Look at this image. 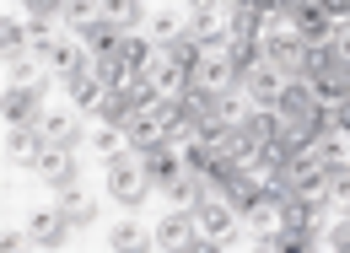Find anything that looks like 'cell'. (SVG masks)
<instances>
[{
  "instance_id": "cell-1",
  "label": "cell",
  "mask_w": 350,
  "mask_h": 253,
  "mask_svg": "<svg viewBox=\"0 0 350 253\" xmlns=\"http://www.w3.org/2000/svg\"><path fill=\"white\" fill-rule=\"evenodd\" d=\"M103 189H108V200H113L124 215H140V205L157 194V183L140 172V157H135L130 146L113 151V157H103Z\"/></svg>"
},
{
  "instance_id": "cell-2",
  "label": "cell",
  "mask_w": 350,
  "mask_h": 253,
  "mask_svg": "<svg viewBox=\"0 0 350 253\" xmlns=\"http://www.w3.org/2000/svg\"><path fill=\"white\" fill-rule=\"evenodd\" d=\"M194 226H200V237L211 243V253H221V248H243V243H248L243 211H237L232 200H216V194H205V200L194 205Z\"/></svg>"
},
{
  "instance_id": "cell-3",
  "label": "cell",
  "mask_w": 350,
  "mask_h": 253,
  "mask_svg": "<svg viewBox=\"0 0 350 253\" xmlns=\"http://www.w3.org/2000/svg\"><path fill=\"white\" fill-rule=\"evenodd\" d=\"M259 49H264V59H269V65H280L286 76H297V70H302V54H307V38L286 22V16H264Z\"/></svg>"
},
{
  "instance_id": "cell-4",
  "label": "cell",
  "mask_w": 350,
  "mask_h": 253,
  "mask_svg": "<svg viewBox=\"0 0 350 253\" xmlns=\"http://www.w3.org/2000/svg\"><path fill=\"white\" fill-rule=\"evenodd\" d=\"M22 226H27L33 248H65V243H76V226L65 221L59 200H49V205H33V211L22 215Z\"/></svg>"
},
{
  "instance_id": "cell-5",
  "label": "cell",
  "mask_w": 350,
  "mask_h": 253,
  "mask_svg": "<svg viewBox=\"0 0 350 253\" xmlns=\"http://www.w3.org/2000/svg\"><path fill=\"white\" fill-rule=\"evenodd\" d=\"M33 54L44 59V70H49V76H54V81H65L70 70H81V65H87V59H92L87 49H81V38H76V33H54V38L33 43Z\"/></svg>"
},
{
  "instance_id": "cell-6",
  "label": "cell",
  "mask_w": 350,
  "mask_h": 253,
  "mask_svg": "<svg viewBox=\"0 0 350 253\" xmlns=\"http://www.w3.org/2000/svg\"><path fill=\"white\" fill-rule=\"evenodd\" d=\"M33 172L49 183V194H70V189H81V157H76L70 146H49Z\"/></svg>"
},
{
  "instance_id": "cell-7",
  "label": "cell",
  "mask_w": 350,
  "mask_h": 253,
  "mask_svg": "<svg viewBox=\"0 0 350 253\" xmlns=\"http://www.w3.org/2000/svg\"><path fill=\"white\" fill-rule=\"evenodd\" d=\"M189 38L205 43L211 54H221V49L232 43V22H226V5H221V0H211V5H194V11H189Z\"/></svg>"
},
{
  "instance_id": "cell-8",
  "label": "cell",
  "mask_w": 350,
  "mask_h": 253,
  "mask_svg": "<svg viewBox=\"0 0 350 253\" xmlns=\"http://www.w3.org/2000/svg\"><path fill=\"white\" fill-rule=\"evenodd\" d=\"M44 86H5V97H0V119H5V129H11V124H38V119H44V114H49Z\"/></svg>"
},
{
  "instance_id": "cell-9",
  "label": "cell",
  "mask_w": 350,
  "mask_h": 253,
  "mask_svg": "<svg viewBox=\"0 0 350 253\" xmlns=\"http://www.w3.org/2000/svg\"><path fill=\"white\" fill-rule=\"evenodd\" d=\"M65 27L81 38V49H87L92 59H97V54H113L119 38H124V27H119L113 16H103V11H92V16H81V22H65Z\"/></svg>"
},
{
  "instance_id": "cell-10",
  "label": "cell",
  "mask_w": 350,
  "mask_h": 253,
  "mask_svg": "<svg viewBox=\"0 0 350 253\" xmlns=\"http://www.w3.org/2000/svg\"><path fill=\"white\" fill-rule=\"evenodd\" d=\"M44 135H49V146H70V151H81L92 140V129H87V114L81 108H49L44 119Z\"/></svg>"
},
{
  "instance_id": "cell-11",
  "label": "cell",
  "mask_w": 350,
  "mask_h": 253,
  "mask_svg": "<svg viewBox=\"0 0 350 253\" xmlns=\"http://www.w3.org/2000/svg\"><path fill=\"white\" fill-rule=\"evenodd\" d=\"M194 237H200V226H194V211H178V205H167V215L157 221V232H151V248L162 253H189L194 248Z\"/></svg>"
},
{
  "instance_id": "cell-12",
  "label": "cell",
  "mask_w": 350,
  "mask_h": 253,
  "mask_svg": "<svg viewBox=\"0 0 350 253\" xmlns=\"http://www.w3.org/2000/svg\"><path fill=\"white\" fill-rule=\"evenodd\" d=\"M312 108H318V92H312V81H302V76H291V81H286V92H280V103H275V114H280V124L302 135V124L312 119Z\"/></svg>"
},
{
  "instance_id": "cell-13",
  "label": "cell",
  "mask_w": 350,
  "mask_h": 253,
  "mask_svg": "<svg viewBox=\"0 0 350 253\" xmlns=\"http://www.w3.org/2000/svg\"><path fill=\"white\" fill-rule=\"evenodd\" d=\"M286 81H291V76H286L280 65L259 59L254 70H243V81H237V86L254 97V108H275V103H280V92H286Z\"/></svg>"
},
{
  "instance_id": "cell-14",
  "label": "cell",
  "mask_w": 350,
  "mask_h": 253,
  "mask_svg": "<svg viewBox=\"0 0 350 253\" xmlns=\"http://www.w3.org/2000/svg\"><path fill=\"white\" fill-rule=\"evenodd\" d=\"M146 81H151V92H157V97H183V92L194 86V70H183L167 49H157V59L146 65Z\"/></svg>"
},
{
  "instance_id": "cell-15",
  "label": "cell",
  "mask_w": 350,
  "mask_h": 253,
  "mask_svg": "<svg viewBox=\"0 0 350 253\" xmlns=\"http://www.w3.org/2000/svg\"><path fill=\"white\" fill-rule=\"evenodd\" d=\"M44 151H49L44 124H11V129H5V162H16V168H38Z\"/></svg>"
},
{
  "instance_id": "cell-16",
  "label": "cell",
  "mask_w": 350,
  "mask_h": 253,
  "mask_svg": "<svg viewBox=\"0 0 350 253\" xmlns=\"http://www.w3.org/2000/svg\"><path fill=\"white\" fill-rule=\"evenodd\" d=\"M59 86H65V97H70V108H81V114H92V108L103 103V92H108V86L97 81V70H92V59L81 65V70H70V76H65Z\"/></svg>"
},
{
  "instance_id": "cell-17",
  "label": "cell",
  "mask_w": 350,
  "mask_h": 253,
  "mask_svg": "<svg viewBox=\"0 0 350 253\" xmlns=\"http://www.w3.org/2000/svg\"><path fill=\"white\" fill-rule=\"evenodd\" d=\"M146 33H151V38H157V49H162V43H173V38H183V33H189V5H151V22H146Z\"/></svg>"
},
{
  "instance_id": "cell-18",
  "label": "cell",
  "mask_w": 350,
  "mask_h": 253,
  "mask_svg": "<svg viewBox=\"0 0 350 253\" xmlns=\"http://www.w3.org/2000/svg\"><path fill=\"white\" fill-rule=\"evenodd\" d=\"M54 200H59V211H65V221H70L76 232H87V226L103 221V200L87 194V189H70V194H54Z\"/></svg>"
},
{
  "instance_id": "cell-19",
  "label": "cell",
  "mask_w": 350,
  "mask_h": 253,
  "mask_svg": "<svg viewBox=\"0 0 350 253\" xmlns=\"http://www.w3.org/2000/svg\"><path fill=\"white\" fill-rule=\"evenodd\" d=\"M140 172H146V178H151L157 189H167L178 172H189V168H183L178 146H157V151H146V157H140Z\"/></svg>"
},
{
  "instance_id": "cell-20",
  "label": "cell",
  "mask_w": 350,
  "mask_h": 253,
  "mask_svg": "<svg viewBox=\"0 0 350 253\" xmlns=\"http://www.w3.org/2000/svg\"><path fill=\"white\" fill-rule=\"evenodd\" d=\"M194 86H205V92H232V86H237V70H232L226 49L200 59V70H194Z\"/></svg>"
},
{
  "instance_id": "cell-21",
  "label": "cell",
  "mask_w": 350,
  "mask_h": 253,
  "mask_svg": "<svg viewBox=\"0 0 350 253\" xmlns=\"http://www.w3.org/2000/svg\"><path fill=\"white\" fill-rule=\"evenodd\" d=\"M92 70H97V81L108 86V92H124V86L140 76V70H135V65L119 54V49H113V54H97V59H92Z\"/></svg>"
},
{
  "instance_id": "cell-22",
  "label": "cell",
  "mask_w": 350,
  "mask_h": 253,
  "mask_svg": "<svg viewBox=\"0 0 350 253\" xmlns=\"http://www.w3.org/2000/svg\"><path fill=\"white\" fill-rule=\"evenodd\" d=\"M157 194H162L167 205H178V211H194V205L205 200V178H200V172H178L173 183H167V189H157Z\"/></svg>"
},
{
  "instance_id": "cell-23",
  "label": "cell",
  "mask_w": 350,
  "mask_h": 253,
  "mask_svg": "<svg viewBox=\"0 0 350 253\" xmlns=\"http://www.w3.org/2000/svg\"><path fill=\"white\" fill-rule=\"evenodd\" d=\"M286 22H291L307 43H323V38H329V27H334V22L323 16V5H318V0H312V5H297V11H286Z\"/></svg>"
},
{
  "instance_id": "cell-24",
  "label": "cell",
  "mask_w": 350,
  "mask_h": 253,
  "mask_svg": "<svg viewBox=\"0 0 350 253\" xmlns=\"http://www.w3.org/2000/svg\"><path fill=\"white\" fill-rule=\"evenodd\" d=\"M108 248L113 253H140V248H151V232H146L135 215H124V221L108 226Z\"/></svg>"
},
{
  "instance_id": "cell-25",
  "label": "cell",
  "mask_w": 350,
  "mask_h": 253,
  "mask_svg": "<svg viewBox=\"0 0 350 253\" xmlns=\"http://www.w3.org/2000/svg\"><path fill=\"white\" fill-rule=\"evenodd\" d=\"M312 151H318V162H323L329 172L350 168V135H340V129H323V135L312 140Z\"/></svg>"
},
{
  "instance_id": "cell-26",
  "label": "cell",
  "mask_w": 350,
  "mask_h": 253,
  "mask_svg": "<svg viewBox=\"0 0 350 253\" xmlns=\"http://www.w3.org/2000/svg\"><path fill=\"white\" fill-rule=\"evenodd\" d=\"M135 119V103H130V92H103V103L92 108V124H130Z\"/></svg>"
},
{
  "instance_id": "cell-27",
  "label": "cell",
  "mask_w": 350,
  "mask_h": 253,
  "mask_svg": "<svg viewBox=\"0 0 350 253\" xmlns=\"http://www.w3.org/2000/svg\"><path fill=\"white\" fill-rule=\"evenodd\" d=\"M334 65H340V54H334V43L323 38V43H307V54H302V70H297V76H302V81H323V76H329Z\"/></svg>"
},
{
  "instance_id": "cell-28",
  "label": "cell",
  "mask_w": 350,
  "mask_h": 253,
  "mask_svg": "<svg viewBox=\"0 0 350 253\" xmlns=\"http://www.w3.org/2000/svg\"><path fill=\"white\" fill-rule=\"evenodd\" d=\"M49 70L38 54H16V59H5V86H44Z\"/></svg>"
},
{
  "instance_id": "cell-29",
  "label": "cell",
  "mask_w": 350,
  "mask_h": 253,
  "mask_svg": "<svg viewBox=\"0 0 350 253\" xmlns=\"http://www.w3.org/2000/svg\"><path fill=\"white\" fill-rule=\"evenodd\" d=\"M16 54H33V27L27 22H0V59H16Z\"/></svg>"
},
{
  "instance_id": "cell-30",
  "label": "cell",
  "mask_w": 350,
  "mask_h": 253,
  "mask_svg": "<svg viewBox=\"0 0 350 253\" xmlns=\"http://www.w3.org/2000/svg\"><path fill=\"white\" fill-rule=\"evenodd\" d=\"M119 54H124L135 70L146 76V65L157 59V38H151V33H124V38H119Z\"/></svg>"
},
{
  "instance_id": "cell-31",
  "label": "cell",
  "mask_w": 350,
  "mask_h": 253,
  "mask_svg": "<svg viewBox=\"0 0 350 253\" xmlns=\"http://www.w3.org/2000/svg\"><path fill=\"white\" fill-rule=\"evenodd\" d=\"M237 129H243L248 140H259V146H269V140L280 135V114H275V108H254V114H248V119H243Z\"/></svg>"
},
{
  "instance_id": "cell-32",
  "label": "cell",
  "mask_w": 350,
  "mask_h": 253,
  "mask_svg": "<svg viewBox=\"0 0 350 253\" xmlns=\"http://www.w3.org/2000/svg\"><path fill=\"white\" fill-rule=\"evenodd\" d=\"M226 59H232V70H237V81H243V70L259 65L264 49H259V38H232V43H226Z\"/></svg>"
},
{
  "instance_id": "cell-33",
  "label": "cell",
  "mask_w": 350,
  "mask_h": 253,
  "mask_svg": "<svg viewBox=\"0 0 350 253\" xmlns=\"http://www.w3.org/2000/svg\"><path fill=\"white\" fill-rule=\"evenodd\" d=\"M87 146L97 151V157H113V151H124V146H130V135H124L119 124H97V129H92V140H87Z\"/></svg>"
},
{
  "instance_id": "cell-34",
  "label": "cell",
  "mask_w": 350,
  "mask_h": 253,
  "mask_svg": "<svg viewBox=\"0 0 350 253\" xmlns=\"http://www.w3.org/2000/svg\"><path fill=\"white\" fill-rule=\"evenodd\" d=\"M162 49L173 54V59H178V65H183V70H200V59L211 54L205 43H194V38H189V33H183V38H173V43H162Z\"/></svg>"
},
{
  "instance_id": "cell-35",
  "label": "cell",
  "mask_w": 350,
  "mask_h": 253,
  "mask_svg": "<svg viewBox=\"0 0 350 253\" xmlns=\"http://www.w3.org/2000/svg\"><path fill=\"white\" fill-rule=\"evenodd\" d=\"M329 211H334V215H350V168L329 172Z\"/></svg>"
},
{
  "instance_id": "cell-36",
  "label": "cell",
  "mask_w": 350,
  "mask_h": 253,
  "mask_svg": "<svg viewBox=\"0 0 350 253\" xmlns=\"http://www.w3.org/2000/svg\"><path fill=\"white\" fill-rule=\"evenodd\" d=\"M323 248H329V253H350V215L323 221Z\"/></svg>"
},
{
  "instance_id": "cell-37",
  "label": "cell",
  "mask_w": 350,
  "mask_h": 253,
  "mask_svg": "<svg viewBox=\"0 0 350 253\" xmlns=\"http://www.w3.org/2000/svg\"><path fill=\"white\" fill-rule=\"evenodd\" d=\"M329 43H334L340 59H350V22H334V27H329Z\"/></svg>"
},
{
  "instance_id": "cell-38",
  "label": "cell",
  "mask_w": 350,
  "mask_h": 253,
  "mask_svg": "<svg viewBox=\"0 0 350 253\" xmlns=\"http://www.w3.org/2000/svg\"><path fill=\"white\" fill-rule=\"evenodd\" d=\"M329 119H334V129H340V135H350V97H340V103L329 108Z\"/></svg>"
},
{
  "instance_id": "cell-39",
  "label": "cell",
  "mask_w": 350,
  "mask_h": 253,
  "mask_svg": "<svg viewBox=\"0 0 350 253\" xmlns=\"http://www.w3.org/2000/svg\"><path fill=\"white\" fill-rule=\"evenodd\" d=\"M92 11H97V0H65V22H81Z\"/></svg>"
},
{
  "instance_id": "cell-40",
  "label": "cell",
  "mask_w": 350,
  "mask_h": 253,
  "mask_svg": "<svg viewBox=\"0 0 350 253\" xmlns=\"http://www.w3.org/2000/svg\"><path fill=\"white\" fill-rule=\"evenodd\" d=\"M329 22H350V0H318Z\"/></svg>"
},
{
  "instance_id": "cell-41",
  "label": "cell",
  "mask_w": 350,
  "mask_h": 253,
  "mask_svg": "<svg viewBox=\"0 0 350 253\" xmlns=\"http://www.w3.org/2000/svg\"><path fill=\"white\" fill-rule=\"evenodd\" d=\"M259 16H286V0H254Z\"/></svg>"
},
{
  "instance_id": "cell-42",
  "label": "cell",
  "mask_w": 350,
  "mask_h": 253,
  "mask_svg": "<svg viewBox=\"0 0 350 253\" xmlns=\"http://www.w3.org/2000/svg\"><path fill=\"white\" fill-rule=\"evenodd\" d=\"M221 5H226V11H243V5H248V11H254V0H221Z\"/></svg>"
},
{
  "instance_id": "cell-43",
  "label": "cell",
  "mask_w": 350,
  "mask_h": 253,
  "mask_svg": "<svg viewBox=\"0 0 350 253\" xmlns=\"http://www.w3.org/2000/svg\"><path fill=\"white\" fill-rule=\"evenodd\" d=\"M178 5H189V11H194V5H211V0H178Z\"/></svg>"
}]
</instances>
